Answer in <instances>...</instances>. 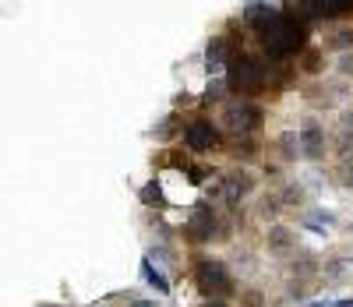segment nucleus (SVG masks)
<instances>
[{
    "label": "nucleus",
    "instance_id": "obj_1",
    "mask_svg": "<svg viewBox=\"0 0 353 307\" xmlns=\"http://www.w3.org/2000/svg\"><path fill=\"white\" fill-rule=\"evenodd\" d=\"M244 21L258 32L265 53L272 60H286V57H297L304 50V21L301 18H290L283 8H269V4H248L244 8Z\"/></svg>",
    "mask_w": 353,
    "mask_h": 307
},
{
    "label": "nucleus",
    "instance_id": "obj_2",
    "mask_svg": "<svg viewBox=\"0 0 353 307\" xmlns=\"http://www.w3.org/2000/svg\"><path fill=\"white\" fill-rule=\"evenodd\" d=\"M269 85V64L254 53H241L230 60V71H226V88L233 96H258Z\"/></svg>",
    "mask_w": 353,
    "mask_h": 307
},
{
    "label": "nucleus",
    "instance_id": "obj_3",
    "mask_svg": "<svg viewBox=\"0 0 353 307\" xmlns=\"http://www.w3.org/2000/svg\"><path fill=\"white\" fill-rule=\"evenodd\" d=\"M194 283L198 290L209 297V300H223L233 293V279H230V268L216 258H198L194 261Z\"/></svg>",
    "mask_w": 353,
    "mask_h": 307
},
{
    "label": "nucleus",
    "instance_id": "obj_4",
    "mask_svg": "<svg viewBox=\"0 0 353 307\" xmlns=\"http://www.w3.org/2000/svg\"><path fill=\"white\" fill-rule=\"evenodd\" d=\"M223 124L233 135H254L261 131V110L254 103H230L223 110Z\"/></svg>",
    "mask_w": 353,
    "mask_h": 307
},
{
    "label": "nucleus",
    "instance_id": "obj_5",
    "mask_svg": "<svg viewBox=\"0 0 353 307\" xmlns=\"http://www.w3.org/2000/svg\"><path fill=\"white\" fill-rule=\"evenodd\" d=\"M219 128L212 124V120H191V124L184 128V145L191 148V152H209V148H216L219 145Z\"/></svg>",
    "mask_w": 353,
    "mask_h": 307
},
{
    "label": "nucleus",
    "instance_id": "obj_6",
    "mask_svg": "<svg viewBox=\"0 0 353 307\" xmlns=\"http://www.w3.org/2000/svg\"><path fill=\"white\" fill-rule=\"evenodd\" d=\"M297 145H301V152L311 159V163H318V159H325V128L318 124V120H307V124L301 128V138H297Z\"/></svg>",
    "mask_w": 353,
    "mask_h": 307
},
{
    "label": "nucleus",
    "instance_id": "obj_7",
    "mask_svg": "<svg viewBox=\"0 0 353 307\" xmlns=\"http://www.w3.org/2000/svg\"><path fill=\"white\" fill-rule=\"evenodd\" d=\"M226 57H230V39H226V36L209 39V46H205V75H209V78H219L223 71H230Z\"/></svg>",
    "mask_w": 353,
    "mask_h": 307
},
{
    "label": "nucleus",
    "instance_id": "obj_8",
    "mask_svg": "<svg viewBox=\"0 0 353 307\" xmlns=\"http://www.w3.org/2000/svg\"><path fill=\"white\" fill-rule=\"evenodd\" d=\"M293 11H297V14H311V18H339V14H350L353 4H350V0H325V4H297Z\"/></svg>",
    "mask_w": 353,
    "mask_h": 307
},
{
    "label": "nucleus",
    "instance_id": "obj_9",
    "mask_svg": "<svg viewBox=\"0 0 353 307\" xmlns=\"http://www.w3.org/2000/svg\"><path fill=\"white\" fill-rule=\"evenodd\" d=\"M212 233H216V216H212L209 208H198L194 216L188 219V237L201 244V240H209Z\"/></svg>",
    "mask_w": 353,
    "mask_h": 307
},
{
    "label": "nucleus",
    "instance_id": "obj_10",
    "mask_svg": "<svg viewBox=\"0 0 353 307\" xmlns=\"http://www.w3.org/2000/svg\"><path fill=\"white\" fill-rule=\"evenodd\" d=\"M251 188H254V180H251L248 173H230V177H226V201L237 205L244 195H251Z\"/></svg>",
    "mask_w": 353,
    "mask_h": 307
},
{
    "label": "nucleus",
    "instance_id": "obj_11",
    "mask_svg": "<svg viewBox=\"0 0 353 307\" xmlns=\"http://www.w3.org/2000/svg\"><path fill=\"white\" fill-rule=\"evenodd\" d=\"M141 279L149 283V286H156V293H163V297L170 293V283H166V275H163V272H159V268L152 265V258H141Z\"/></svg>",
    "mask_w": 353,
    "mask_h": 307
},
{
    "label": "nucleus",
    "instance_id": "obj_12",
    "mask_svg": "<svg viewBox=\"0 0 353 307\" xmlns=\"http://www.w3.org/2000/svg\"><path fill=\"white\" fill-rule=\"evenodd\" d=\"M265 240H269V248H272V251H286V248H293V230H286V226H272Z\"/></svg>",
    "mask_w": 353,
    "mask_h": 307
},
{
    "label": "nucleus",
    "instance_id": "obj_13",
    "mask_svg": "<svg viewBox=\"0 0 353 307\" xmlns=\"http://www.w3.org/2000/svg\"><path fill=\"white\" fill-rule=\"evenodd\" d=\"M325 46L329 50H350L353 46V28H336V32H329Z\"/></svg>",
    "mask_w": 353,
    "mask_h": 307
},
{
    "label": "nucleus",
    "instance_id": "obj_14",
    "mask_svg": "<svg viewBox=\"0 0 353 307\" xmlns=\"http://www.w3.org/2000/svg\"><path fill=\"white\" fill-rule=\"evenodd\" d=\"M141 201H145V205H163V201H166L156 180H152V184H145V191H141Z\"/></svg>",
    "mask_w": 353,
    "mask_h": 307
},
{
    "label": "nucleus",
    "instance_id": "obj_15",
    "mask_svg": "<svg viewBox=\"0 0 353 307\" xmlns=\"http://www.w3.org/2000/svg\"><path fill=\"white\" fill-rule=\"evenodd\" d=\"M173 128H176V117H166L163 124L156 128V135H159V138H170V135H173Z\"/></svg>",
    "mask_w": 353,
    "mask_h": 307
},
{
    "label": "nucleus",
    "instance_id": "obj_16",
    "mask_svg": "<svg viewBox=\"0 0 353 307\" xmlns=\"http://www.w3.org/2000/svg\"><path fill=\"white\" fill-rule=\"evenodd\" d=\"M244 307H265V304H261V293H258V290H248V293H244Z\"/></svg>",
    "mask_w": 353,
    "mask_h": 307
},
{
    "label": "nucleus",
    "instance_id": "obj_17",
    "mask_svg": "<svg viewBox=\"0 0 353 307\" xmlns=\"http://www.w3.org/2000/svg\"><path fill=\"white\" fill-rule=\"evenodd\" d=\"M346 75H353V57H343V64H339Z\"/></svg>",
    "mask_w": 353,
    "mask_h": 307
},
{
    "label": "nucleus",
    "instance_id": "obj_18",
    "mask_svg": "<svg viewBox=\"0 0 353 307\" xmlns=\"http://www.w3.org/2000/svg\"><path fill=\"white\" fill-rule=\"evenodd\" d=\"M332 307H353V297H343V300H332Z\"/></svg>",
    "mask_w": 353,
    "mask_h": 307
},
{
    "label": "nucleus",
    "instance_id": "obj_19",
    "mask_svg": "<svg viewBox=\"0 0 353 307\" xmlns=\"http://www.w3.org/2000/svg\"><path fill=\"white\" fill-rule=\"evenodd\" d=\"M131 307H159V304H156V300H134Z\"/></svg>",
    "mask_w": 353,
    "mask_h": 307
},
{
    "label": "nucleus",
    "instance_id": "obj_20",
    "mask_svg": "<svg viewBox=\"0 0 353 307\" xmlns=\"http://www.w3.org/2000/svg\"><path fill=\"white\" fill-rule=\"evenodd\" d=\"M201 307H226V304H223V300H205Z\"/></svg>",
    "mask_w": 353,
    "mask_h": 307
}]
</instances>
